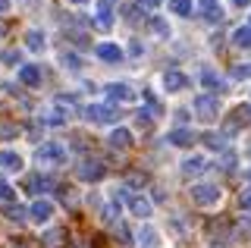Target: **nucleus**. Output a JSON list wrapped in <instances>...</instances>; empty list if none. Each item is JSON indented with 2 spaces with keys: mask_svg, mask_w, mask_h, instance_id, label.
Masks as SVG:
<instances>
[{
  "mask_svg": "<svg viewBox=\"0 0 251 248\" xmlns=\"http://www.w3.org/2000/svg\"><path fill=\"white\" fill-rule=\"evenodd\" d=\"M35 157H38V164H50V167H57L66 160V148H63L60 142H44L41 148L35 151Z\"/></svg>",
  "mask_w": 251,
  "mask_h": 248,
  "instance_id": "f257e3e1",
  "label": "nucleus"
},
{
  "mask_svg": "<svg viewBox=\"0 0 251 248\" xmlns=\"http://www.w3.org/2000/svg\"><path fill=\"white\" fill-rule=\"evenodd\" d=\"M85 120H88V123H120V120H123V113H120V107L91 104L88 110H85Z\"/></svg>",
  "mask_w": 251,
  "mask_h": 248,
  "instance_id": "f03ea898",
  "label": "nucleus"
},
{
  "mask_svg": "<svg viewBox=\"0 0 251 248\" xmlns=\"http://www.w3.org/2000/svg\"><path fill=\"white\" fill-rule=\"evenodd\" d=\"M195 113H198V120H201V123H214L217 116H220V100H217V98L201 95L198 100H195Z\"/></svg>",
  "mask_w": 251,
  "mask_h": 248,
  "instance_id": "7ed1b4c3",
  "label": "nucleus"
},
{
  "mask_svg": "<svg viewBox=\"0 0 251 248\" xmlns=\"http://www.w3.org/2000/svg\"><path fill=\"white\" fill-rule=\"evenodd\" d=\"M192 201H195V204H201V207H210V204H217V201H220V189H217V185H207V182L192 185Z\"/></svg>",
  "mask_w": 251,
  "mask_h": 248,
  "instance_id": "20e7f679",
  "label": "nucleus"
},
{
  "mask_svg": "<svg viewBox=\"0 0 251 248\" xmlns=\"http://www.w3.org/2000/svg\"><path fill=\"white\" fill-rule=\"evenodd\" d=\"M107 176V170L100 160H94V157H85L82 164H78V179H85V182H98V179H104Z\"/></svg>",
  "mask_w": 251,
  "mask_h": 248,
  "instance_id": "39448f33",
  "label": "nucleus"
},
{
  "mask_svg": "<svg viewBox=\"0 0 251 248\" xmlns=\"http://www.w3.org/2000/svg\"><path fill=\"white\" fill-rule=\"evenodd\" d=\"M31 220H35L38 223V226H41V223H47V220H50V217H53V201H47V198H38L35 201V204H31Z\"/></svg>",
  "mask_w": 251,
  "mask_h": 248,
  "instance_id": "423d86ee",
  "label": "nucleus"
},
{
  "mask_svg": "<svg viewBox=\"0 0 251 248\" xmlns=\"http://www.w3.org/2000/svg\"><path fill=\"white\" fill-rule=\"evenodd\" d=\"M94 25H98L100 32H110V25H113V3H110V0H100L98 3V19H94Z\"/></svg>",
  "mask_w": 251,
  "mask_h": 248,
  "instance_id": "0eeeda50",
  "label": "nucleus"
},
{
  "mask_svg": "<svg viewBox=\"0 0 251 248\" xmlns=\"http://www.w3.org/2000/svg\"><path fill=\"white\" fill-rule=\"evenodd\" d=\"M163 88H167V91H182V88H188V75L179 73V69H170V73H163Z\"/></svg>",
  "mask_w": 251,
  "mask_h": 248,
  "instance_id": "6e6552de",
  "label": "nucleus"
},
{
  "mask_svg": "<svg viewBox=\"0 0 251 248\" xmlns=\"http://www.w3.org/2000/svg\"><path fill=\"white\" fill-rule=\"evenodd\" d=\"M19 82L28 85V88L41 85V69H38L35 63H22V66H19Z\"/></svg>",
  "mask_w": 251,
  "mask_h": 248,
  "instance_id": "1a4fd4ad",
  "label": "nucleus"
},
{
  "mask_svg": "<svg viewBox=\"0 0 251 248\" xmlns=\"http://www.w3.org/2000/svg\"><path fill=\"white\" fill-rule=\"evenodd\" d=\"M126 201H129L132 214H135L138 220H148V217H151V201H148V198H141V195H129Z\"/></svg>",
  "mask_w": 251,
  "mask_h": 248,
  "instance_id": "9d476101",
  "label": "nucleus"
},
{
  "mask_svg": "<svg viewBox=\"0 0 251 248\" xmlns=\"http://www.w3.org/2000/svg\"><path fill=\"white\" fill-rule=\"evenodd\" d=\"M107 95L113 98V100H135V91H132L126 82H113V85H107Z\"/></svg>",
  "mask_w": 251,
  "mask_h": 248,
  "instance_id": "9b49d317",
  "label": "nucleus"
},
{
  "mask_svg": "<svg viewBox=\"0 0 251 248\" xmlns=\"http://www.w3.org/2000/svg\"><path fill=\"white\" fill-rule=\"evenodd\" d=\"M98 57L107 60V63H120V60H123V48H116V44H98Z\"/></svg>",
  "mask_w": 251,
  "mask_h": 248,
  "instance_id": "f8f14e48",
  "label": "nucleus"
},
{
  "mask_svg": "<svg viewBox=\"0 0 251 248\" xmlns=\"http://www.w3.org/2000/svg\"><path fill=\"white\" fill-rule=\"evenodd\" d=\"M167 138H170V145H176V148H192V142H195V135L188 132V129H173Z\"/></svg>",
  "mask_w": 251,
  "mask_h": 248,
  "instance_id": "ddd939ff",
  "label": "nucleus"
},
{
  "mask_svg": "<svg viewBox=\"0 0 251 248\" xmlns=\"http://www.w3.org/2000/svg\"><path fill=\"white\" fill-rule=\"evenodd\" d=\"M0 167L3 170H13V173H19L22 170V157L16 151H0Z\"/></svg>",
  "mask_w": 251,
  "mask_h": 248,
  "instance_id": "4468645a",
  "label": "nucleus"
},
{
  "mask_svg": "<svg viewBox=\"0 0 251 248\" xmlns=\"http://www.w3.org/2000/svg\"><path fill=\"white\" fill-rule=\"evenodd\" d=\"M204 170H207V160H204V157H188L185 164H182V173L185 176H198V173H204Z\"/></svg>",
  "mask_w": 251,
  "mask_h": 248,
  "instance_id": "2eb2a0df",
  "label": "nucleus"
},
{
  "mask_svg": "<svg viewBox=\"0 0 251 248\" xmlns=\"http://www.w3.org/2000/svg\"><path fill=\"white\" fill-rule=\"evenodd\" d=\"M132 145V132L129 129H113V135H110V148H129Z\"/></svg>",
  "mask_w": 251,
  "mask_h": 248,
  "instance_id": "dca6fc26",
  "label": "nucleus"
},
{
  "mask_svg": "<svg viewBox=\"0 0 251 248\" xmlns=\"http://www.w3.org/2000/svg\"><path fill=\"white\" fill-rule=\"evenodd\" d=\"M232 44H235V48H251V28L248 25H239V28H235V32H232Z\"/></svg>",
  "mask_w": 251,
  "mask_h": 248,
  "instance_id": "f3484780",
  "label": "nucleus"
},
{
  "mask_svg": "<svg viewBox=\"0 0 251 248\" xmlns=\"http://www.w3.org/2000/svg\"><path fill=\"white\" fill-rule=\"evenodd\" d=\"M25 189H28V192H50L53 182L47 179V176H31V179L25 182Z\"/></svg>",
  "mask_w": 251,
  "mask_h": 248,
  "instance_id": "a211bd4d",
  "label": "nucleus"
},
{
  "mask_svg": "<svg viewBox=\"0 0 251 248\" xmlns=\"http://www.w3.org/2000/svg\"><path fill=\"white\" fill-rule=\"evenodd\" d=\"M25 48H28V50H44V32L31 28V32L25 35Z\"/></svg>",
  "mask_w": 251,
  "mask_h": 248,
  "instance_id": "6ab92c4d",
  "label": "nucleus"
},
{
  "mask_svg": "<svg viewBox=\"0 0 251 248\" xmlns=\"http://www.w3.org/2000/svg\"><path fill=\"white\" fill-rule=\"evenodd\" d=\"M170 10H173V13H179V16H192L195 3H192V0H173V3H170Z\"/></svg>",
  "mask_w": 251,
  "mask_h": 248,
  "instance_id": "aec40b11",
  "label": "nucleus"
},
{
  "mask_svg": "<svg viewBox=\"0 0 251 248\" xmlns=\"http://www.w3.org/2000/svg\"><path fill=\"white\" fill-rule=\"evenodd\" d=\"M0 201H16V189L0 176Z\"/></svg>",
  "mask_w": 251,
  "mask_h": 248,
  "instance_id": "412c9836",
  "label": "nucleus"
},
{
  "mask_svg": "<svg viewBox=\"0 0 251 248\" xmlns=\"http://www.w3.org/2000/svg\"><path fill=\"white\" fill-rule=\"evenodd\" d=\"M141 242H145V248H154L157 245V229H151V226H145V229H141Z\"/></svg>",
  "mask_w": 251,
  "mask_h": 248,
  "instance_id": "4be33fe9",
  "label": "nucleus"
},
{
  "mask_svg": "<svg viewBox=\"0 0 251 248\" xmlns=\"http://www.w3.org/2000/svg\"><path fill=\"white\" fill-rule=\"evenodd\" d=\"M104 220L107 223H116V220H120V201H113V204L104 207Z\"/></svg>",
  "mask_w": 251,
  "mask_h": 248,
  "instance_id": "5701e85b",
  "label": "nucleus"
},
{
  "mask_svg": "<svg viewBox=\"0 0 251 248\" xmlns=\"http://www.w3.org/2000/svg\"><path fill=\"white\" fill-rule=\"evenodd\" d=\"M201 138H204V145H207V148H214V151L223 148V135H217V132H207V135H201Z\"/></svg>",
  "mask_w": 251,
  "mask_h": 248,
  "instance_id": "b1692460",
  "label": "nucleus"
},
{
  "mask_svg": "<svg viewBox=\"0 0 251 248\" xmlns=\"http://www.w3.org/2000/svg\"><path fill=\"white\" fill-rule=\"evenodd\" d=\"M151 28H154V32L160 35V38H170V25H167V22H163L160 16H154V19H151Z\"/></svg>",
  "mask_w": 251,
  "mask_h": 248,
  "instance_id": "393cba45",
  "label": "nucleus"
},
{
  "mask_svg": "<svg viewBox=\"0 0 251 248\" xmlns=\"http://www.w3.org/2000/svg\"><path fill=\"white\" fill-rule=\"evenodd\" d=\"M201 82H204V85H207V88H217V91H220V88H223V82H220V79H217V75H214V73H210V69H204V75H201Z\"/></svg>",
  "mask_w": 251,
  "mask_h": 248,
  "instance_id": "a878e982",
  "label": "nucleus"
},
{
  "mask_svg": "<svg viewBox=\"0 0 251 248\" xmlns=\"http://www.w3.org/2000/svg\"><path fill=\"white\" fill-rule=\"evenodd\" d=\"M60 60H63V66H69V69H82V60H78L75 53H66V50H63Z\"/></svg>",
  "mask_w": 251,
  "mask_h": 248,
  "instance_id": "bb28decb",
  "label": "nucleus"
},
{
  "mask_svg": "<svg viewBox=\"0 0 251 248\" xmlns=\"http://www.w3.org/2000/svg\"><path fill=\"white\" fill-rule=\"evenodd\" d=\"M116 236H120V239H116L120 245H129L132 242V232H129V226H123V223H116Z\"/></svg>",
  "mask_w": 251,
  "mask_h": 248,
  "instance_id": "cd10ccee",
  "label": "nucleus"
},
{
  "mask_svg": "<svg viewBox=\"0 0 251 248\" xmlns=\"http://www.w3.org/2000/svg\"><path fill=\"white\" fill-rule=\"evenodd\" d=\"M0 60H3L6 66H16V63H19V50H3V53H0Z\"/></svg>",
  "mask_w": 251,
  "mask_h": 248,
  "instance_id": "c85d7f7f",
  "label": "nucleus"
},
{
  "mask_svg": "<svg viewBox=\"0 0 251 248\" xmlns=\"http://www.w3.org/2000/svg\"><path fill=\"white\" fill-rule=\"evenodd\" d=\"M135 6H138V10H145V13H154L157 6H160V0H138Z\"/></svg>",
  "mask_w": 251,
  "mask_h": 248,
  "instance_id": "c756f323",
  "label": "nucleus"
},
{
  "mask_svg": "<svg viewBox=\"0 0 251 248\" xmlns=\"http://www.w3.org/2000/svg\"><path fill=\"white\" fill-rule=\"evenodd\" d=\"M6 217H10V220H16V223H22V220H25V211L16 204V207H10V211H6Z\"/></svg>",
  "mask_w": 251,
  "mask_h": 248,
  "instance_id": "7c9ffc66",
  "label": "nucleus"
},
{
  "mask_svg": "<svg viewBox=\"0 0 251 248\" xmlns=\"http://www.w3.org/2000/svg\"><path fill=\"white\" fill-rule=\"evenodd\" d=\"M57 107H66V110H75L78 104H75V98H66V95H60V98H57Z\"/></svg>",
  "mask_w": 251,
  "mask_h": 248,
  "instance_id": "2f4dec72",
  "label": "nucleus"
},
{
  "mask_svg": "<svg viewBox=\"0 0 251 248\" xmlns=\"http://www.w3.org/2000/svg\"><path fill=\"white\" fill-rule=\"evenodd\" d=\"M232 75H235V79H251V66H235Z\"/></svg>",
  "mask_w": 251,
  "mask_h": 248,
  "instance_id": "473e14b6",
  "label": "nucleus"
},
{
  "mask_svg": "<svg viewBox=\"0 0 251 248\" xmlns=\"http://www.w3.org/2000/svg\"><path fill=\"white\" fill-rule=\"evenodd\" d=\"M239 204H242V211H251V189H245V192H242Z\"/></svg>",
  "mask_w": 251,
  "mask_h": 248,
  "instance_id": "72a5a7b5",
  "label": "nucleus"
},
{
  "mask_svg": "<svg viewBox=\"0 0 251 248\" xmlns=\"http://www.w3.org/2000/svg\"><path fill=\"white\" fill-rule=\"evenodd\" d=\"M60 239H63V232H60V229H53V232H47V239H44V242H47V245H57Z\"/></svg>",
  "mask_w": 251,
  "mask_h": 248,
  "instance_id": "f704fd0d",
  "label": "nucleus"
},
{
  "mask_svg": "<svg viewBox=\"0 0 251 248\" xmlns=\"http://www.w3.org/2000/svg\"><path fill=\"white\" fill-rule=\"evenodd\" d=\"M129 182H132V185H141V182H145V176H141V173H132Z\"/></svg>",
  "mask_w": 251,
  "mask_h": 248,
  "instance_id": "c9c22d12",
  "label": "nucleus"
},
{
  "mask_svg": "<svg viewBox=\"0 0 251 248\" xmlns=\"http://www.w3.org/2000/svg\"><path fill=\"white\" fill-rule=\"evenodd\" d=\"M201 6H204V10H214V6H217V0H201Z\"/></svg>",
  "mask_w": 251,
  "mask_h": 248,
  "instance_id": "e433bc0d",
  "label": "nucleus"
},
{
  "mask_svg": "<svg viewBox=\"0 0 251 248\" xmlns=\"http://www.w3.org/2000/svg\"><path fill=\"white\" fill-rule=\"evenodd\" d=\"M6 10H10V0H0V16H3Z\"/></svg>",
  "mask_w": 251,
  "mask_h": 248,
  "instance_id": "4c0bfd02",
  "label": "nucleus"
},
{
  "mask_svg": "<svg viewBox=\"0 0 251 248\" xmlns=\"http://www.w3.org/2000/svg\"><path fill=\"white\" fill-rule=\"evenodd\" d=\"M232 3H235V6H248L251 0H232Z\"/></svg>",
  "mask_w": 251,
  "mask_h": 248,
  "instance_id": "58836bf2",
  "label": "nucleus"
},
{
  "mask_svg": "<svg viewBox=\"0 0 251 248\" xmlns=\"http://www.w3.org/2000/svg\"><path fill=\"white\" fill-rule=\"evenodd\" d=\"M66 3H88V0H66Z\"/></svg>",
  "mask_w": 251,
  "mask_h": 248,
  "instance_id": "ea45409f",
  "label": "nucleus"
},
{
  "mask_svg": "<svg viewBox=\"0 0 251 248\" xmlns=\"http://www.w3.org/2000/svg\"><path fill=\"white\" fill-rule=\"evenodd\" d=\"M6 248H22V245H6Z\"/></svg>",
  "mask_w": 251,
  "mask_h": 248,
  "instance_id": "a19ab883",
  "label": "nucleus"
},
{
  "mask_svg": "<svg viewBox=\"0 0 251 248\" xmlns=\"http://www.w3.org/2000/svg\"><path fill=\"white\" fill-rule=\"evenodd\" d=\"M248 28H251V22H248Z\"/></svg>",
  "mask_w": 251,
  "mask_h": 248,
  "instance_id": "79ce46f5",
  "label": "nucleus"
},
{
  "mask_svg": "<svg viewBox=\"0 0 251 248\" xmlns=\"http://www.w3.org/2000/svg\"><path fill=\"white\" fill-rule=\"evenodd\" d=\"M214 248H220V245H214Z\"/></svg>",
  "mask_w": 251,
  "mask_h": 248,
  "instance_id": "37998d69",
  "label": "nucleus"
}]
</instances>
